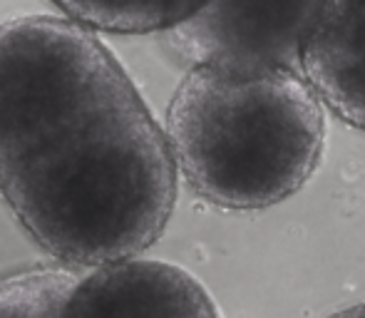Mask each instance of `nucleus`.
Listing matches in <instances>:
<instances>
[{
    "label": "nucleus",
    "instance_id": "1",
    "mask_svg": "<svg viewBox=\"0 0 365 318\" xmlns=\"http://www.w3.org/2000/svg\"><path fill=\"white\" fill-rule=\"evenodd\" d=\"M177 179L164 127L90 28L0 23V199L50 256L137 259L167 229Z\"/></svg>",
    "mask_w": 365,
    "mask_h": 318
},
{
    "label": "nucleus",
    "instance_id": "2",
    "mask_svg": "<svg viewBox=\"0 0 365 318\" xmlns=\"http://www.w3.org/2000/svg\"><path fill=\"white\" fill-rule=\"evenodd\" d=\"M187 187L219 209L254 212L293 197L326 150V107L301 70L192 68L164 120Z\"/></svg>",
    "mask_w": 365,
    "mask_h": 318
},
{
    "label": "nucleus",
    "instance_id": "3",
    "mask_svg": "<svg viewBox=\"0 0 365 318\" xmlns=\"http://www.w3.org/2000/svg\"><path fill=\"white\" fill-rule=\"evenodd\" d=\"M321 0H209L162 35L182 68L301 70Z\"/></svg>",
    "mask_w": 365,
    "mask_h": 318
},
{
    "label": "nucleus",
    "instance_id": "4",
    "mask_svg": "<svg viewBox=\"0 0 365 318\" xmlns=\"http://www.w3.org/2000/svg\"><path fill=\"white\" fill-rule=\"evenodd\" d=\"M65 318H219V311L187 269L137 256L80 279Z\"/></svg>",
    "mask_w": 365,
    "mask_h": 318
},
{
    "label": "nucleus",
    "instance_id": "5",
    "mask_svg": "<svg viewBox=\"0 0 365 318\" xmlns=\"http://www.w3.org/2000/svg\"><path fill=\"white\" fill-rule=\"evenodd\" d=\"M301 75L331 115L365 132V0H321Z\"/></svg>",
    "mask_w": 365,
    "mask_h": 318
},
{
    "label": "nucleus",
    "instance_id": "6",
    "mask_svg": "<svg viewBox=\"0 0 365 318\" xmlns=\"http://www.w3.org/2000/svg\"><path fill=\"white\" fill-rule=\"evenodd\" d=\"M70 20L90 30L120 35L169 33L209 0H53Z\"/></svg>",
    "mask_w": 365,
    "mask_h": 318
},
{
    "label": "nucleus",
    "instance_id": "7",
    "mask_svg": "<svg viewBox=\"0 0 365 318\" xmlns=\"http://www.w3.org/2000/svg\"><path fill=\"white\" fill-rule=\"evenodd\" d=\"M80 279L63 266H28L0 276V318H65Z\"/></svg>",
    "mask_w": 365,
    "mask_h": 318
},
{
    "label": "nucleus",
    "instance_id": "8",
    "mask_svg": "<svg viewBox=\"0 0 365 318\" xmlns=\"http://www.w3.org/2000/svg\"><path fill=\"white\" fill-rule=\"evenodd\" d=\"M328 318H365V301H363V304L351 306V309L338 311V314H333V316H328Z\"/></svg>",
    "mask_w": 365,
    "mask_h": 318
}]
</instances>
